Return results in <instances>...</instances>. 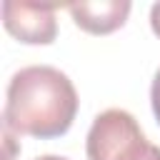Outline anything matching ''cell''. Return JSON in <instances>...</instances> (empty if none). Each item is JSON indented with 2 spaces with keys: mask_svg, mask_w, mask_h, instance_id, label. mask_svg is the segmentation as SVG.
Wrapping results in <instances>:
<instances>
[{
  "mask_svg": "<svg viewBox=\"0 0 160 160\" xmlns=\"http://www.w3.org/2000/svg\"><path fill=\"white\" fill-rule=\"evenodd\" d=\"M78 115V90L72 80L52 65L20 68L5 92L2 128L15 135L40 140L60 138Z\"/></svg>",
  "mask_w": 160,
  "mask_h": 160,
  "instance_id": "6da1fadb",
  "label": "cell"
},
{
  "mask_svg": "<svg viewBox=\"0 0 160 160\" xmlns=\"http://www.w3.org/2000/svg\"><path fill=\"white\" fill-rule=\"evenodd\" d=\"M88 160H160V148L152 145L138 120L120 108L100 112L85 140Z\"/></svg>",
  "mask_w": 160,
  "mask_h": 160,
  "instance_id": "7a4b0ae2",
  "label": "cell"
},
{
  "mask_svg": "<svg viewBox=\"0 0 160 160\" xmlns=\"http://www.w3.org/2000/svg\"><path fill=\"white\" fill-rule=\"evenodd\" d=\"M55 5H38L22 0L2 2V25L5 30L28 45H50L58 35Z\"/></svg>",
  "mask_w": 160,
  "mask_h": 160,
  "instance_id": "3957f363",
  "label": "cell"
},
{
  "mask_svg": "<svg viewBox=\"0 0 160 160\" xmlns=\"http://www.w3.org/2000/svg\"><path fill=\"white\" fill-rule=\"evenodd\" d=\"M130 0H100V2H70L68 12L75 25L90 35H108L125 25L130 15Z\"/></svg>",
  "mask_w": 160,
  "mask_h": 160,
  "instance_id": "277c9868",
  "label": "cell"
},
{
  "mask_svg": "<svg viewBox=\"0 0 160 160\" xmlns=\"http://www.w3.org/2000/svg\"><path fill=\"white\" fill-rule=\"evenodd\" d=\"M150 105H152L155 120L160 122V70L155 72V78H152V85H150Z\"/></svg>",
  "mask_w": 160,
  "mask_h": 160,
  "instance_id": "5b68a950",
  "label": "cell"
},
{
  "mask_svg": "<svg viewBox=\"0 0 160 160\" xmlns=\"http://www.w3.org/2000/svg\"><path fill=\"white\" fill-rule=\"evenodd\" d=\"M150 28H152V32L160 38V2H155V5L150 8Z\"/></svg>",
  "mask_w": 160,
  "mask_h": 160,
  "instance_id": "8992f818",
  "label": "cell"
},
{
  "mask_svg": "<svg viewBox=\"0 0 160 160\" xmlns=\"http://www.w3.org/2000/svg\"><path fill=\"white\" fill-rule=\"evenodd\" d=\"M35 160H68V158H62V155H40Z\"/></svg>",
  "mask_w": 160,
  "mask_h": 160,
  "instance_id": "52a82bcc",
  "label": "cell"
}]
</instances>
